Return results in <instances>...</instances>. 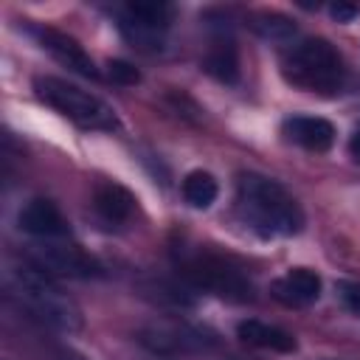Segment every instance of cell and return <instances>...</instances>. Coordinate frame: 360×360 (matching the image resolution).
Listing matches in <instances>:
<instances>
[{
	"label": "cell",
	"mask_w": 360,
	"mask_h": 360,
	"mask_svg": "<svg viewBox=\"0 0 360 360\" xmlns=\"http://www.w3.org/2000/svg\"><path fill=\"white\" fill-rule=\"evenodd\" d=\"M34 93L39 96V101H45L51 110H56L59 115H65L70 124H76L82 129H115L118 127L115 110L107 101L82 90L79 84H73L68 79L37 76Z\"/></svg>",
	"instance_id": "4"
},
{
	"label": "cell",
	"mask_w": 360,
	"mask_h": 360,
	"mask_svg": "<svg viewBox=\"0 0 360 360\" xmlns=\"http://www.w3.org/2000/svg\"><path fill=\"white\" fill-rule=\"evenodd\" d=\"M20 228L37 239H65L68 236V219L62 217V211L51 202V200H31L22 211H20Z\"/></svg>",
	"instance_id": "10"
},
{
	"label": "cell",
	"mask_w": 360,
	"mask_h": 360,
	"mask_svg": "<svg viewBox=\"0 0 360 360\" xmlns=\"http://www.w3.org/2000/svg\"><path fill=\"white\" fill-rule=\"evenodd\" d=\"M281 76L298 90L332 96L343 87L346 68H343V56L335 51V45L315 37V39L298 42L295 48H290L284 53Z\"/></svg>",
	"instance_id": "3"
},
{
	"label": "cell",
	"mask_w": 360,
	"mask_h": 360,
	"mask_svg": "<svg viewBox=\"0 0 360 360\" xmlns=\"http://www.w3.org/2000/svg\"><path fill=\"white\" fill-rule=\"evenodd\" d=\"M281 132L287 135V141L309 152H326L335 143V127L318 115H292L281 124Z\"/></svg>",
	"instance_id": "11"
},
{
	"label": "cell",
	"mask_w": 360,
	"mask_h": 360,
	"mask_svg": "<svg viewBox=\"0 0 360 360\" xmlns=\"http://www.w3.org/2000/svg\"><path fill=\"white\" fill-rule=\"evenodd\" d=\"M349 155L360 163V129H357V132L352 135V141H349Z\"/></svg>",
	"instance_id": "20"
},
{
	"label": "cell",
	"mask_w": 360,
	"mask_h": 360,
	"mask_svg": "<svg viewBox=\"0 0 360 360\" xmlns=\"http://www.w3.org/2000/svg\"><path fill=\"white\" fill-rule=\"evenodd\" d=\"M270 292L287 307H309L321 298V278L309 267H292L270 284Z\"/></svg>",
	"instance_id": "9"
},
{
	"label": "cell",
	"mask_w": 360,
	"mask_h": 360,
	"mask_svg": "<svg viewBox=\"0 0 360 360\" xmlns=\"http://www.w3.org/2000/svg\"><path fill=\"white\" fill-rule=\"evenodd\" d=\"M236 214L259 236H295L304 228L298 200L264 174H242L236 183Z\"/></svg>",
	"instance_id": "1"
},
{
	"label": "cell",
	"mask_w": 360,
	"mask_h": 360,
	"mask_svg": "<svg viewBox=\"0 0 360 360\" xmlns=\"http://www.w3.org/2000/svg\"><path fill=\"white\" fill-rule=\"evenodd\" d=\"M205 70L211 76H217L219 82H236L239 79V56H236L233 39L219 37L211 42V51L205 56Z\"/></svg>",
	"instance_id": "14"
},
{
	"label": "cell",
	"mask_w": 360,
	"mask_h": 360,
	"mask_svg": "<svg viewBox=\"0 0 360 360\" xmlns=\"http://www.w3.org/2000/svg\"><path fill=\"white\" fill-rule=\"evenodd\" d=\"M107 73H110V79L118 82V84H138V82H141V73H138L129 62H124V59H110Z\"/></svg>",
	"instance_id": "18"
},
{
	"label": "cell",
	"mask_w": 360,
	"mask_h": 360,
	"mask_svg": "<svg viewBox=\"0 0 360 360\" xmlns=\"http://www.w3.org/2000/svg\"><path fill=\"white\" fill-rule=\"evenodd\" d=\"M236 335H239V340L248 343V346L267 349V352H278V354H290V352L298 349L295 338H292L287 329L273 326V323H264V321H239Z\"/></svg>",
	"instance_id": "12"
},
{
	"label": "cell",
	"mask_w": 360,
	"mask_h": 360,
	"mask_svg": "<svg viewBox=\"0 0 360 360\" xmlns=\"http://www.w3.org/2000/svg\"><path fill=\"white\" fill-rule=\"evenodd\" d=\"M335 290H338V298L343 301V307H346L352 315L360 318V281H349V278H343V281L335 284Z\"/></svg>",
	"instance_id": "17"
},
{
	"label": "cell",
	"mask_w": 360,
	"mask_h": 360,
	"mask_svg": "<svg viewBox=\"0 0 360 360\" xmlns=\"http://www.w3.org/2000/svg\"><path fill=\"white\" fill-rule=\"evenodd\" d=\"M329 14L338 22H349V20L357 17V6H352V3H335V6H329Z\"/></svg>",
	"instance_id": "19"
},
{
	"label": "cell",
	"mask_w": 360,
	"mask_h": 360,
	"mask_svg": "<svg viewBox=\"0 0 360 360\" xmlns=\"http://www.w3.org/2000/svg\"><path fill=\"white\" fill-rule=\"evenodd\" d=\"M6 290L8 295L34 315L37 321L59 329V332H79L82 329V309L68 298V292L59 290V284L37 264L20 262L6 267Z\"/></svg>",
	"instance_id": "2"
},
{
	"label": "cell",
	"mask_w": 360,
	"mask_h": 360,
	"mask_svg": "<svg viewBox=\"0 0 360 360\" xmlns=\"http://www.w3.org/2000/svg\"><path fill=\"white\" fill-rule=\"evenodd\" d=\"M34 256H37V267H42L45 273H59L68 278H90L101 273L93 256H87L79 245H68L62 239H42Z\"/></svg>",
	"instance_id": "6"
},
{
	"label": "cell",
	"mask_w": 360,
	"mask_h": 360,
	"mask_svg": "<svg viewBox=\"0 0 360 360\" xmlns=\"http://www.w3.org/2000/svg\"><path fill=\"white\" fill-rule=\"evenodd\" d=\"M62 360H82L79 354H73V352H62Z\"/></svg>",
	"instance_id": "21"
},
{
	"label": "cell",
	"mask_w": 360,
	"mask_h": 360,
	"mask_svg": "<svg viewBox=\"0 0 360 360\" xmlns=\"http://www.w3.org/2000/svg\"><path fill=\"white\" fill-rule=\"evenodd\" d=\"M34 34H37L39 45H42L56 62H62L65 68H70V70H76V73H82V76H87V79H98V70H96L93 59L84 53V48H82L73 37H68V34H62V31H53V28H37Z\"/></svg>",
	"instance_id": "8"
},
{
	"label": "cell",
	"mask_w": 360,
	"mask_h": 360,
	"mask_svg": "<svg viewBox=\"0 0 360 360\" xmlns=\"http://www.w3.org/2000/svg\"><path fill=\"white\" fill-rule=\"evenodd\" d=\"M180 270L191 284H197L214 295H222L228 301H250L253 287H250L248 276L236 264H231L228 259H222L217 253L200 250V253L183 259Z\"/></svg>",
	"instance_id": "5"
},
{
	"label": "cell",
	"mask_w": 360,
	"mask_h": 360,
	"mask_svg": "<svg viewBox=\"0 0 360 360\" xmlns=\"http://www.w3.org/2000/svg\"><path fill=\"white\" fill-rule=\"evenodd\" d=\"M259 22H253L264 37H273V39H281V37H290L292 34V22L281 14H259L256 17Z\"/></svg>",
	"instance_id": "16"
},
{
	"label": "cell",
	"mask_w": 360,
	"mask_h": 360,
	"mask_svg": "<svg viewBox=\"0 0 360 360\" xmlns=\"http://www.w3.org/2000/svg\"><path fill=\"white\" fill-rule=\"evenodd\" d=\"M93 202L107 222H127L135 211V197L118 183H101L93 194Z\"/></svg>",
	"instance_id": "13"
},
{
	"label": "cell",
	"mask_w": 360,
	"mask_h": 360,
	"mask_svg": "<svg viewBox=\"0 0 360 360\" xmlns=\"http://www.w3.org/2000/svg\"><path fill=\"white\" fill-rule=\"evenodd\" d=\"M217 194H219V186H217V180H214L211 172L197 169V172H188L186 174V180H183V197H186V202L191 208H208L217 200Z\"/></svg>",
	"instance_id": "15"
},
{
	"label": "cell",
	"mask_w": 360,
	"mask_h": 360,
	"mask_svg": "<svg viewBox=\"0 0 360 360\" xmlns=\"http://www.w3.org/2000/svg\"><path fill=\"white\" fill-rule=\"evenodd\" d=\"M172 6L169 3H155V0H138V3H127L124 6V31L135 39V42H158L160 34L169 28L172 22Z\"/></svg>",
	"instance_id": "7"
}]
</instances>
